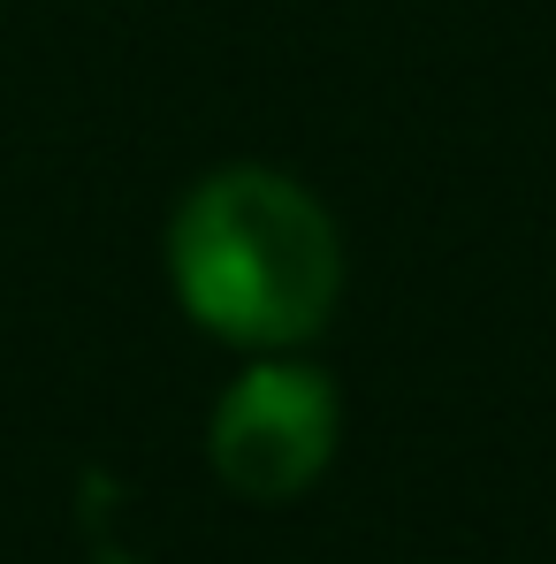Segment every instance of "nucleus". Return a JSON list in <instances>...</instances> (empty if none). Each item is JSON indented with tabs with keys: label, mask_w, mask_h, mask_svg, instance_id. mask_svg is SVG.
Instances as JSON below:
<instances>
[{
	"label": "nucleus",
	"mask_w": 556,
	"mask_h": 564,
	"mask_svg": "<svg viewBox=\"0 0 556 564\" xmlns=\"http://www.w3.org/2000/svg\"><path fill=\"white\" fill-rule=\"evenodd\" d=\"M168 290L229 351H305L344 297V229L297 176L229 161L168 214Z\"/></svg>",
	"instance_id": "f257e3e1"
},
{
	"label": "nucleus",
	"mask_w": 556,
	"mask_h": 564,
	"mask_svg": "<svg viewBox=\"0 0 556 564\" xmlns=\"http://www.w3.org/2000/svg\"><path fill=\"white\" fill-rule=\"evenodd\" d=\"M344 443V389L297 351H260L214 397L206 466L244 503H297Z\"/></svg>",
	"instance_id": "f03ea898"
}]
</instances>
